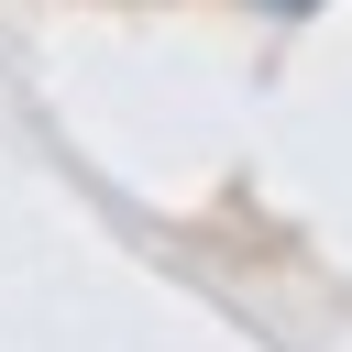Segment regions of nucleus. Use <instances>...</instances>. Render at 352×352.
Instances as JSON below:
<instances>
[{
  "label": "nucleus",
  "instance_id": "f257e3e1",
  "mask_svg": "<svg viewBox=\"0 0 352 352\" xmlns=\"http://www.w3.org/2000/svg\"><path fill=\"white\" fill-rule=\"evenodd\" d=\"M253 11H286V22H297V11H319V0H253Z\"/></svg>",
  "mask_w": 352,
  "mask_h": 352
}]
</instances>
